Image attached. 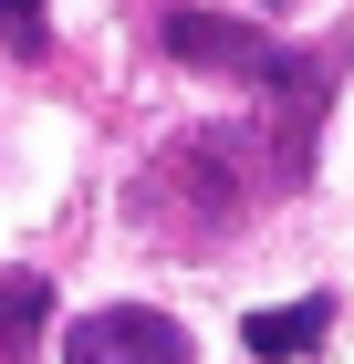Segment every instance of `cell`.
<instances>
[{
	"label": "cell",
	"mask_w": 354,
	"mask_h": 364,
	"mask_svg": "<svg viewBox=\"0 0 354 364\" xmlns=\"http://www.w3.org/2000/svg\"><path fill=\"white\" fill-rule=\"evenodd\" d=\"M0 42L11 53H42V0H0Z\"/></svg>",
	"instance_id": "obj_5"
},
{
	"label": "cell",
	"mask_w": 354,
	"mask_h": 364,
	"mask_svg": "<svg viewBox=\"0 0 354 364\" xmlns=\"http://www.w3.org/2000/svg\"><path fill=\"white\" fill-rule=\"evenodd\" d=\"M240 343L261 364H281V354H313V343H323V302H292V312H250L240 323Z\"/></svg>",
	"instance_id": "obj_3"
},
{
	"label": "cell",
	"mask_w": 354,
	"mask_h": 364,
	"mask_svg": "<svg viewBox=\"0 0 354 364\" xmlns=\"http://www.w3.org/2000/svg\"><path fill=\"white\" fill-rule=\"evenodd\" d=\"M271 11H292V0H271Z\"/></svg>",
	"instance_id": "obj_6"
},
{
	"label": "cell",
	"mask_w": 354,
	"mask_h": 364,
	"mask_svg": "<svg viewBox=\"0 0 354 364\" xmlns=\"http://www.w3.org/2000/svg\"><path fill=\"white\" fill-rule=\"evenodd\" d=\"M63 364H198V343L146 302H105L63 333Z\"/></svg>",
	"instance_id": "obj_2"
},
{
	"label": "cell",
	"mask_w": 354,
	"mask_h": 364,
	"mask_svg": "<svg viewBox=\"0 0 354 364\" xmlns=\"http://www.w3.org/2000/svg\"><path fill=\"white\" fill-rule=\"evenodd\" d=\"M167 53L198 63V73H229V84H261L292 125H281V156H313V114L333 94V63H302L292 42H261L250 21H219V11H167Z\"/></svg>",
	"instance_id": "obj_1"
},
{
	"label": "cell",
	"mask_w": 354,
	"mask_h": 364,
	"mask_svg": "<svg viewBox=\"0 0 354 364\" xmlns=\"http://www.w3.org/2000/svg\"><path fill=\"white\" fill-rule=\"evenodd\" d=\"M42 312H53V281L42 271H0V354H21L42 333Z\"/></svg>",
	"instance_id": "obj_4"
}]
</instances>
